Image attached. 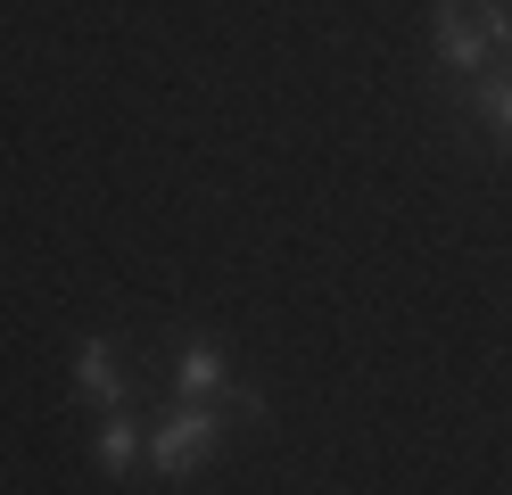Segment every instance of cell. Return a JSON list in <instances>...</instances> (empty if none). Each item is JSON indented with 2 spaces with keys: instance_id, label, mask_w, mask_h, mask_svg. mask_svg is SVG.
I'll list each match as a JSON object with an SVG mask.
<instances>
[{
  "instance_id": "cell-4",
  "label": "cell",
  "mask_w": 512,
  "mask_h": 495,
  "mask_svg": "<svg viewBox=\"0 0 512 495\" xmlns=\"http://www.w3.org/2000/svg\"><path fill=\"white\" fill-rule=\"evenodd\" d=\"M75 396L100 413H124V380H116V339H83L75 355Z\"/></svg>"
},
{
  "instance_id": "cell-1",
  "label": "cell",
  "mask_w": 512,
  "mask_h": 495,
  "mask_svg": "<svg viewBox=\"0 0 512 495\" xmlns=\"http://www.w3.org/2000/svg\"><path fill=\"white\" fill-rule=\"evenodd\" d=\"M512 42V17L496 0H438V66L446 75H488V58Z\"/></svg>"
},
{
  "instance_id": "cell-7",
  "label": "cell",
  "mask_w": 512,
  "mask_h": 495,
  "mask_svg": "<svg viewBox=\"0 0 512 495\" xmlns=\"http://www.w3.org/2000/svg\"><path fill=\"white\" fill-rule=\"evenodd\" d=\"M504 50H512V42H504Z\"/></svg>"
},
{
  "instance_id": "cell-6",
  "label": "cell",
  "mask_w": 512,
  "mask_h": 495,
  "mask_svg": "<svg viewBox=\"0 0 512 495\" xmlns=\"http://www.w3.org/2000/svg\"><path fill=\"white\" fill-rule=\"evenodd\" d=\"M479 116H488V132L512 149V75H479Z\"/></svg>"
},
{
  "instance_id": "cell-2",
  "label": "cell",
  "mask_w": 512,
  "mask_h": 495,
  "mask_svg": "<svg viewBox=\"0 0 512 495\" xmlns=\"http://www.w3.org/2000/svg\"><path fill=\"white\" fill-rule=\"evenodd\" d=\"M215 438H223V413H215V405H182V413L141 446V462H149L157 479H190V471H207V462H215Z\"/></svg>"
},
{
  "instance_id": "cell-3",
  "label": "cell",
  "mask_w": 512,
  "mask_h": 495,
  "mask_svg": "<svg viewBox=\"0 0 512 495\" xmlns=\"http://www.w3.org/2000/svg\"><path fill=\"white\" fill-rule=\"evenodd\" d=\"M174 388H182V405H215L223 421H232V413H240V421L265 413L248 388H232V372L215 363V347H182V355H174Z\"/></svg>"
},
{
  "instance_id": "cell-5",
  "label": "cell",
  "mask_w": 512,
  "mask_h": 495,
  "mask_svg": "<svg viewBox=\"0 0 512 495\" xmlns=\"http://www.w3.org/2000/svg\"><path fill=\"white\" fill-rule=\"evenodd\" d=\"M133 462H141V429H133V413H108V421H100V471L124 479Z\"/></svg>"
}]
</instances>
